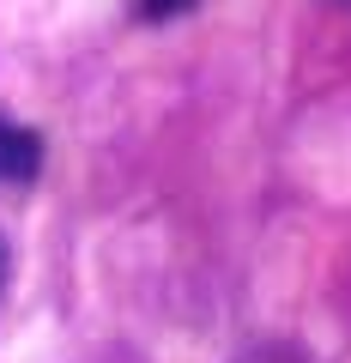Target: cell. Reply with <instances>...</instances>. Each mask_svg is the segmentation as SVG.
<instances>
[{
    "label": "cell",
    "mask_w": 351,
    "mask_h": 363,
    "mask_svg": "<svg viewBox=\"0 0 351 363\" xmlns=\"http://www.w3.org/2000/svg\"><path fill=\"white\" fill-rule=\"evenodd\" d=\"M37 169H43V140L0 116V188H25V182H37Z\"/></svg>",
    "instance_id": "1"
},
{
    "label": "cell",
    "mask_w": 351,
    "mask_h": 363,
    "mask_svg": "<svg viewBox=\"0 0 351 363\" xmlns=\"http://www.w3.org/2000/svg\"><path fill=\"white\" fill-rule=\"evenodd\" d=\"M182 6H194V0H140L145 18H169V13H182Z\"/></svg>",
    "instance_id": "2"
},
{
    "label": "cell",
    "mask_w": 351,
    "mask_h": 363,
    "mask_svg": "<svg viewBox=\"0 0 351 363\" xmlns=\"http://www.w3.org/2000/svg\"><path fill=\"white\" fill-rule=\"evenodd\" d=\"M6 272H13V255H6V236H0V291H6Z\"/></svg>",
    "instance_id": "3"
}]
</instances>
